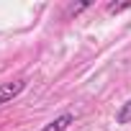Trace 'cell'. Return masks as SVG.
Returning <instances> with one entry per match:
<instances>
[{
  "instance_id": "277c9868",
  "label": "cell",
  "mask_w": 131,
  "mask_h": 131,
  "mask_svg": "<svg viewBox=\"0 0 131 131\" xmlns=\"http://www.w3.org/2000/svg\"><path fill=\"white\" fill-rule=\"evenodd\" d=\"M131 8V0H126V3H108V13H123Z\"/></svg>"
},
{
  "instance_id": "7a4b0ae2",
  "label": "cell",
  "mask_w": 131,
  "mask_h": 131,
  "mask_svg": "<svg viewBox=\"0 0 131 131\" xmlns=\"http://www.w3.org/2000/svg\"><path fill=\"white\" fill-rule=\"evenodd\" d=\"M72 123H75V113H62L54 121H49L44 128H39V131H67Z\"/></svg>"
},
{
  "instance_id": "6da1fadb",
  "label": "cell",
  "mask_w": 131,
  "mask_h": 131,
  "mask_svg": "<svg viewBox=\"0 0 131 131\" xmlns=\"http://www.w3.org/2000/svg\"><path fill=\"white\" fill-rule=\"evenodd\" d=\"M23 90H26V80H16V82H5V85H0V105L10 103V100L18 98Z\"/></svg>"
},
{
  "instance_id": "3957f363",
  "label": "cell",
  "mask_w": 131,
  "mask_h": 131,
  "mask_svg": "<svg viewBox=\"0 0 131 131\" xmlns=\"http://www.w3.org/2000/svg\"><path fill=\"white\" fill-rule=\"evenodd\" d=\"M116 123H131V98L126 100V103H121V108H118V113H116Z\"/></svg>"
},
{
  "instance_id": "5b68a950",
  "label": "cell",
  "mask_w": 131,
  "mask_h": 131,
  "mask_svg": "<svg viewBox=\"0 0 131 131\" xmlns=\"http://www.w3.org/2000/svg\"><path fill=\"white\" fill-rule=\"evenodd\" d=\"M85 8H90V3H80V5H72V13H80V10H85Z\"/></svg>"
}]
</instances>
